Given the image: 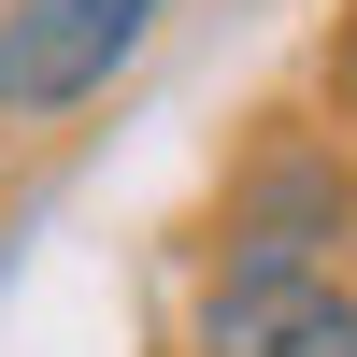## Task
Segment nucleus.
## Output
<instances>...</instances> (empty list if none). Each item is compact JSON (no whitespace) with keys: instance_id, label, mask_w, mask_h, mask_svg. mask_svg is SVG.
Wrapping results in <instances>:
<instances>
[{"instance_id":"nucleus-1","label":"nucleus","mask_w":357,"mask_h":357,"mask_svg":"<svg viewBox=\"0 0 357 357\" xmlns=\"http://www.w3.org/2000/svg\"><path fill=\"white\" fill-rule=\"evenodd\" d=\"M143 29H158V0H0V129L100 100L143 57Z\"/></svg>"},{"instance_id":"nucleus-2","label":"nucleus","mask_w":357,"mask_h":357,"mask_svg":"<svg viewBox=\"0 0 357 357\" xmlns=\"http://www.w3.org/2000/svg\"><path fill=\"white\" fill-rule=\"evenodd\" d=\"M200 357H357V286L329 257H215L200 286Z\"/></svg>"},{"instance_id":"nucleus-3","label":"nucleus","mask_w":357,"mask_h":357,"mask_svg":"<svg viewBox=\"0 0 357 357\" xmlns=\"http://www.w3.org/2000/svg\"><path fill=\"white\" fill-rule=\"evenodd\" d=\"M343 100H357V15H343Z\"/></svg>"}]
</instances>
